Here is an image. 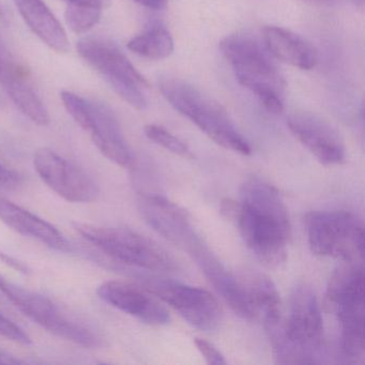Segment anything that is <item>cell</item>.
Instances as JSON below:
<instances>
[{"instance_id": "obj_9", "label": "cell", "mask_w": 365, "mask_h": 365, "mask_svg": "<svg viewBox=\"0 0 365 365\" xmlns=\"http://www.w3.org/2000/svg\"><path fill=\"white\" fill-rule=\"evenodd\" d=\"M78 55L98 72L115 93L136 110L147 106L146 78L113 42L100 38H84L78 42Z\"/></svg>"}, {"instance_id": "obj_15", "label": "cell", "mask_w": 365, "mask_h": 365, "mask_svg": "<svg viewBox=\"0 0 365 365\" xmlns=\"http://www.w3.org/2000/svg\"><path fill=\"white\" fill-rule=\"evenodd\" d=\"M0 84L19 110L38 125H48L50 115L36 91L27 70L0 36Z\"/></svg>"}, {"instance_id": "obj_17", "label": "cell", "mask_w": 365, "mask_h": 365, "mask_svg": "<svg viewBox=\"0 0 365 365\" xmlns=\"http://www.w3.org/2000/svg\"><path fill=\"white\" fill-rule=\"evenodd\" d=\"M0 220L14 232L48 247L58 250L67 247V240L56 226L3 197L0 198Z\"/></svg>"}, {"instance_id": "obj_7", "label": "cell", "mask_w": 365, "mask_h": 365, "mask_svg": "<svg viewBox=\"0 0 365 365\" xmlns=\"http://www.w3.org/2000/svg\"><path fill=\"white\" fill-rule=\"evenodd\" d=\"M282 356L286 364L316 363L324 337L317 298L305 284L297 286L290 299L289 316L279 329Z\"/></svg>"}, {"instance_id": "obj_26", "label": "cell", "mask_w": 365, "mask_h": 365, "mask_svg": "<svg viewBox=\"0 0 365 365\" xmlns=\"http://www.w3.org/2000/svg\"><path fill=\"white\" fill-rule=\"evenodd\" d=\"M20 175L0 164V191H8L20 185Z\"/></svg>"}, {"instance_id": "obj_19", "label": "cell", "mask_w": 365, "mask_h": 365, "mask_svg": "<svg viewBox=\"0 0 365 365\" xmlns=\"http://www.w3.org/2000/svg\"><path fill=\"white\" fill-rule=\"evenodd\" d=\"M29 29L46 46L58 53L70 50L67 33L43 0H14Z\"/></svg>"}, {"instance_id": "obj_23", "label": "cell", "mask_w": 365, "mask_h": 365, "mask_svg": "<svg viewBox=\"0 0 365 365\" xmlns=\"http://www.w3.org/2000/svg\"><path fill=\"white\" fill-rule=\"evenodd\" d=\"M145 134L151 142L163 147L166 150L170 151V153H175L179 157L185 158V159L193 157L187 145L162 125H146L145 127Z\"/></svg>"}, {"instance_id": "obj_16", "label": "cell", "mask_w": 365, "mask_h": 365, "mask_svg": "<svg viewBox=\"0 0 365 365\" xmlns=\"http://www.w3.org/2000/svg\"><path fill=\"white\" fill-rule=\"evenodd\" d=\"M97 294L104 302L145 324L162 326L170 322L168 309L144 286L125 281H108L98 287Z\"/></svg>"}, {"instance_id": "obj_30", "label": "cell", "mask_w": 365, "mask_h": 365, "mask_svg": "<svg viewBox=\"0 0 365 365\" xmlns=\"http://www.w3.org/2000/svg\"><path fill=\"white\" fill-rule=\"evenodd\" d=\"M354 3L359 7H362L364 5V0H354Z\"/></svg>"}, {"instance_id": "obj_24", "label": "cell", "mask_w": 365, "mask_h": 365, "mask_svg": "<svg viewBox=\"0 0 365 365\" xmlns=\"http://www.w3.org/2000/svg\"><path fill=\"white\" fill-rule=\"evenodd\" d=\"M0 335H3L6 339L16 343L22 344V345H29L31 343V339L29 334L24 332L22 328L14 324L11 319L6 317L5 315L0 313Z\"/></svg>"}, {"instance_id": "obj_14", "label": "cell", "mask_w": 365, "mask_h": 365, "mask_svg": "<svg viewBox=\"0 0 365 365\" xmlns=\"http://www.w3.org/2000/svg\"><path fill=\"white\" fill-rule=\"evenodd\" d=\"M299 142L324 165H339L346 159L345 145L339 131L318 115L296 112L287 120Z\"/></svg>"}, {"instance_id": "obj_13", "label": "cell", "mask_w": 365, "mask_h": 365, "mask_svg": "<svg viewBox=\"0 0 365 365\" xmlns=\"http://www.w3.org/2000/svg\"><path fill=\"white\" fill-rule=\"evenodd\" d=\"M34 165L44 183L67 202L88 204L99 195L95 181L82 168L52 149H38Z\"/></svg>"}, {"instance_id": "obj_11", "label": "cell", "mask_w": 365, "mask_h": 365, "mask_svg": "<svg viewBox=\"0 0 365 365\" xmlns=\"http://www.w3.org/2000/svg\"><path fill=\"white\" fill-rule=\"evenodd\" d=\"M0 292L26 317L48 332L83 347H97L99 339L80 322L70 319L48 297L26 289L0 275Z\"/></svg>"}, {"instance_id": "obj_8", "label": "cell", "mask_w": 365, "mask_h": 365, "mask_svg": "<svg viewBox=\"0 0 365 365\" xmlns=\"http://www.w3.org/2000/svg\"><path fill=\"white\" fill-rule=\"evenodd\" d=\"M309 249L322 257L344 262H362L364 230L356 215L347 211H312L305 217Z\"/></svg>"}, {"instance_id": "obj_27", "label": "cell", "mask_w": 365, "mask_h": 365, "mask_svg": "<svg viewBox=\"0 0 365 365\" xmlns=\"http://www.w3.org/2000/svg\"><path fill=\"white\" fill-rule=\"evenodd\" d=\"M0 260L5 262L8 266L11 267V268L16 269L19 272L24 273V274H29L31 272L29 267L24 262H21L20 260L16 259V258L11 257V256L1 251H0Z\"/></svg>"}, {"instance_id": "obj_22", "label": "cell", "mask_w": 365, "mask_h": 365, "mask_svg": "<svg viewBox=\"0 0 365 365\" xmlns=\"http://www.w3.org/2000/svg\"><path fill=\"white\" fill-rule=\"evenodd\" d=\"M67 5L65 18L73 33L85 34L99 22L110 0H63Z\"/></svg>"}, {"instance_id": "obj_20", "label": "cell", "mask_w": 365, "mask_h": 365, "mask_svg": "<svg viewBox=\"0 0 365 365\" xmlns=\"http://www.w3.org/2000/svg\"><path fill=\"white\" fill-rule=\"evenodd\" d=\"M247 290L256 316H262L264 328L277 326L283 320L279 290L272 281L264 274L247 275L241 282Z\"/></svg>"}, {"instance_id": "obj_5", "label": "cell", "mask_w": 365, "mask_h": 365, "mask_svg": "<svg viewBox=\"0 0 365 365\" xmlns=\"http://www.w3.org/2000/svg\"><path fill=\"white\" fill-rule=\"evenodd\" d=\"M138 206L144 221L158 234L187 252L207 279L223 268L224 264L198 234L185 209L155 194H142Z\"/></svg>"}, {"instance_id": "obj_18", "label": "cell", "mask_w": 365, "mask_h": 365, "mask_svg": "<svg viewBox=\"0 0 365 365\" xmlns=\"http://www.w3.org/2000/svg\"><path fill=\"white\" fill-rule=\"evenodd\" d=\"M264 46L279 61L301 70H311L317 63V52L304 38L283 27L267 26Z\"/></svg>"}, {"instance_id": "obj_12", "label": "cell", "mask_w": 365, "mask_h": 365, "mask_svg": "<svg viewBox=\"0 0 365 365\" xmlns=\"http://www.w3.org/2000/svg\"><path fill=\"white\" fill-rule=\"evenodd\" d=\"M142 286L200 330H215L222 322L220 303L208 290L153 277H143Z\"/></svg>"}, {"instance_id": "obj_4", "label": "cell", "mask_w": 365, "mask_h": 365, "mask_svg": "<svg viewBox=\"0 0 365 365\" xmlns=\"http://www.w3.org/2000/svg\"><path fill=\"white\" fill-rule=\"evenodd\" d=\"M364 269L362 262H346L333 273L327 301L341 330V354L358 363L364 354Z\"/></svg>"}, {"instance_id": "obj_2", "label": "cell", "mask_w": 365, "mask_h": 365, "mask_svg": "<svg viewBox=\"0 0 365 365\" xmlns=\"http://www.w3.org/2000/svg\"><path fill=\"white\" fill-rule=\"evenodd\" d=\"M220 50L237 81L249 89L268 112L282 114L285 78L266 46L252 36L235 34L222 40Z\"/></svg>"}, {"instance_id": "obj_21", "label": "cell", "mask_w": 365, "mask_h": 365, "mask_svg": "<svg viewBox=\"0 0 365 365\" xmlns=\"http://www.w3.org/2000/svg\"><path fill=\"white\" fill-rule=\"evenodd\" d=\"M128 48L143 58L163 61L174 52V40L165 27L155 25L132 38Z\"/></svg>"}, {"instance_id": "obj_6", "label": "cell", "mask_w": 365, "mask_h": 365, "mask_svg": "<svg viewBox=\"0 0 365 365\" xmlns=\"http://www.w3.org/2000/svg\"><path fill=\"white\" fill-rule=\"evenodd\" d=\"M74 230L118 264L157 272H174L176 260L157 242L127 228L74 222Z\"/></svg>"}, {"instance_id": "obj_10", "label": "cell", "mask_w": 365, "mask_h": 365, "mask_svg": "<svg viewBox=\"0 0 365 365\" xmlns=\"http://www.w3.org/2000/svg\"><path fill=\"white\" fill-rule=\"evenodd\" d=\"M61 98L70 116L88 132L93 144L104 157L123 168L132 165L131 149L123 136L118 119L108 106L70 91H63Z\"/></svg>"}, {"instance_id": "obj_3", "label": "cell", "mask_w": 365, "mask_h": 365, "mask_svg": "<svg viewBox=\"0 0 365 365\" xmlns=\"http://www.w3.org/2000/svg\"><path fill=\"white\" fill-rule=\"evenodd\" d=\"M160 91L175 110L191 120L213 142L234 153L251 155V145L239 131L227 110L202 89L179 78H164L160 81Z\"/></svg>"}, {"instance_id": "obj_25", "label": "cell", "mask_w": 365, "mask_h": 365, "mask_svg": "<svg viewBox=\"0 0 365 365\" xmlns=\"http://www.w3.org/2000/svg\"><path fill=\"white\" fill-rule=\"evenodd\" d=\"M194 344H195L198 351L204 356L205 360H206L208 364H226L223 354L210 341H206L204 339H198L197 337V339H194Z\"/></svg>"}, {"instance_id": "obj_28", "label": "cell", "mask_w": 365, "mask_h": 365, "mask_svg": "<svg viewBox=\"0 0 365 365\" xmlns=\"http://www.w3.org/2000/svg\"><path fill=\"white\" fill-rule=\"evenodd\" d=\"M138 5L153 10H161L168 6L170 0H133Z\"/></svg>"}, {"instance_id": "obj_29", "label": "cell", "mask_w": 365, "mask_h": 365, "mask_svg": "<svg viewBox=\"0 0 365 365\" xmlns=\"http://www.w3.org/2000/svg\"><path fill=\"white\" fill-rule=\"evenodd\" d=\"M304 3L313 4V5L326 6L335 3L336 0H302Z\"/></svg>"}, {"instance_id": "obj_1", "label": "cell", "mask_w": 365, "mask_h": 365, "mask_svg": "<svg viewBox=\"0 0 365 365\" xmlns=\"http://www.w3.org/2000/svg\"><path fill=\"white\" fill-rule=\"evenodd\" d=\"M221 209L238 226L245 245L260 262L269 268L285 262L292 226L287 208L274 187L251 177L241 185L239 202L225 200Z\"/></svg>"}]
</instances>
